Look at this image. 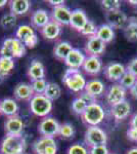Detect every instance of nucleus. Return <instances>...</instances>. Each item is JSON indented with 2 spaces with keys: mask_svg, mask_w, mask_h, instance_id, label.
<instances>
[{
  "mask_svg": "<svg viewBox=\"0 0 137 154\" xmlns=\"http://www.w3.org/2000/svg\"><path fill=\"white\" fill-rule=\"evenodd\" d=\"M27 149V140L24 135H5L0 143L2 154H24Z\"/></svg>",
  "mask_w": 137,
  "mask_h": 154,
  "instance_id": "obj_1",
  "label": "nucleus"
},
{
  "mask_svg": "<svg viewBox=\"0 0 137 154\" xmlns=\"http://www.w3.org/2000/svg\"><path fill=\"white\" fill-rule=\"evenodd\" d=\"M63 83L73 93H82L86 86V78L80 69L68 68L63 75Z\"/></svg>",
  "mask_w": 137,
  "mask_h": 154,
  "instance_id": "obj_2",
  "label": "nucleus"
},
{
  "mask_svg": "<svg viewBox=\"0 0 137 154\" xmlns=\"http://www.w3.org/2000/svg\"><path fill=\"white\" fill-rule=\"evenodd\" d=\"M27 54V48L17 38H6L0 46V57H7L11 59L23 58Z\"/></svg>",
  "mask_w": 137,
  "mask_h": 154,
  "instance_id": "obj_3",
  "label": "nucleus"
},
{
  "mask_svg": "<svg viewBox=\"0 0 137 154\" xmlns=\"http://www.w3.org/2000/svg\"><path fill=\"white\" fill-rule=\"evenodd\" d=\"M104 117H106V111L98 103L88 105L81 115L83 122L88 126H98V125L103 121Z\"/></svg>",
  "mask_w": 137,
  "mask_h": 154,
  "instance_id": "obj_4",
  "label": "nucleus"
},
{
  "mask_svg": "<svg viewBox=\"0 0 137 154\" xmlns=\"http://www.w3.org/2000/svg\"><path fill=\"white\" fill-rule=\"evenodd\" d=\"M29 103L31 112L42 118L47 117L53 108V103L44 95H35Z\"/></svg>",
  "mask_w": 137,
  "mask_h": 154,
  "instance_id": "obj_5",
  "label": "nucleus"
},
{
  "mask_svg": "<svg viewBox=\"0 0 137 154\" xmlns=\"http://www.w3.org/2000/svg\"><path fill=\"white\" fill-rule=\"evenodd\" d=\"M108 135L99 126H88L84 134V143L87 147L106 145Z\"/></svg>",
  "mask_w": 137,
  "mask_h": 154,
  "instance_id": "obj_6",
  "label": "nucleus"
},
{
  "mask_svg": "<svg viewBox=\"0 0 137 154\" xmlns=\"http://www.w3.org/2000/svg\"><path fill=\"white\" fill-rule=\"evenodd\" d=\"M16 38L19 39L28 48H34L38 43V36L35 33L34 28L30 25H21L16 31Z\"/></svg>",
  "mask_w": 137,
  "mask_h": 154,
  "instance_id": "obj_7",
  "label": "nucleus"
},
{
  "mask_svg": "<svg viewBox=\"0 0 137 154\" xmlns=\"http://www.w3.org/2000/svg\"><path fill=\"white\" fill-rule=\"evenodd\" d=\"M32 149L35 154H56L57 144L54 138L40 137L32 144Z\"/></svg>",
  "mask_w": 137,
  "mask_h": 154,
  "instance_id": "obj_8",
  "label": "nucleus"
},
{
  "mask_svg": "<svg viewBox=\"0 0 137 154\" xmlns=\"http://www.w3.org/2000/svg\"><path fill=\"white\" fill-rule=\"evenodd\" d=\"M61 123L56 120L54 117L47 116L41 119V121L38 125V133L41 137H49L54 138L55 136H58Z\"/></svg>",
  "mask_w": 137,
  "mask_h": 154,
  "instance_id": "obj_9",
  "label": "nucleus"
},
{
  "mask_svg": "<svg viewBox=\"0 0 137 154\" xmlns=\"http://www.w3.org/2000/svg\"><path fill=\"white\" fill-rule=\"evenodd\" d=\"M126 95H127V89L124 88L118 82L114 83L109 86L106 94V103L111 107L118 105V104H120L123 101L126 100Z\"/></svg>",
  "mask_w": 137,
  "mask_h": 154,
  "instance_id": "obj_10",
  "label": "nucleus"
},
{
  "mask_svg": "<svg viewBox=\"0 0 137 154\" xmlns=\"http://www.w3.org/2000/svg\"><path fill=\"white\" fill-rule=\"evenodd\" d=\"M126 73V67L118 62H109L103 69V74L106 78L113 82H119L122 76Z\"/></svg>",
  "mask_w": 137,
  "mask_h": 154,
  "instance_id": "obj_11",
  "label": "nucleus"
},
{
  "mask_svg": "<svg viewBox=\"0 0 137 154\" xmlns=\"http://www.w3.org/2000/svg\"><path fill=\"white\" fill-rule=\"evenodd\" d=\"M72 11L68 6L59 5L56 7H53L51 11V21L55 22L58 25L63 26H70V21H71Z\"/></svg>",
  "mask_w": 137,
  "mask_h": 154,
  "instance_id": "obj_12",
  "label": "nucleus"
},
{
  "mask_svg": "<svg viewBox=\"0 0 137 154\" xmlns=\"http://www.w3.org/2000/svg\"><path fill=\"white\" fill-rule=\"evenodd\" d=\"M24 128V120L19 114L14 116H10V117H7L5 122H4L5 135H23Z\"/></svg>",
  "mask_w": 137,
  "mask_h": 154,
  "instance_id": "obj_13",
  "label": "nucleus"
},
{
  "mask_svg": "<svg viewBox=\"0 0 137 154\" xmlns=\"http://www.w3.org/2000/svg\"><path fill=\"white\" fill-rule=\"evenodd\" d=\"M108 25L111 26L113 29H124L128 22V17L123 11H116L112 12H106L104 14Z\"/></svg>",
  "mask_w": 137,
  "mask_h": 154,
  "instance_id": "obj_14",
  "label": "nucleus"
},
{
  "mask_svg": "<svg viewBox=\"0 0 137 154\" xmlns=\"http://www.w3.org/2000/svg\"><path fill=\"white\" fill-rule=\"evenodd\" d=\"M84 49L88 57H100L106 51V43L96 36H93L88 38Z\"/></svg>",
  "mask_w": 137,
  "mask_h": 154,
  "instance_id": "obj_15",
  "label": "nucleus"
},
{
  "mask_svg": "<svg viewBox=\"0 0 137 154\" xmlns=\"http://www.w3.org/2000/svg\"><path fill=\"white\" fill-rule=\"evenodd\" d=\"M82 69L89 76H96L103 71V62L99 57H86Z\"/></svg>",
  "mask_w": 137,
  "mask_h": 154,
  "instance_id": "obj_16",
  "label": "nucleus"
},
{
  "mask_svg": "<svg viewBox=\"0 0 137 154\" xmlns=\"http://www.w3.org/2000/svg\"><path fill=\"white\" fill-rule=\"evenodd\" d=\"M85 54L79 48H73L64 60V64L70 69H80L85 62Z\"/></svg>",
  "mask_w": 137,
  "mask_h": 154,
  "instance_id": "obj_17",
  "label": "nucleus"
},
{
  "mask_svg": "<svg viewBox=\"0 0 137 154\" xmlns=\"http://www.w3.org/2000/svg\"><path fill=\"white\" fill-rule=\"evenodd\" d=\"M50 21H51L50 16H49V14L45 9H42V8L36 9L31 14V26L33 28L41 30Z\"/></svg>",
  "mask_w": 137,
  "mask_h": 154,
  "instance_id": "obj_18",
  "label": "nucleus"
},
{
  "mask_svg": "<svg viewBox=\"0 0 137 154\" xmlns=\"http://www.w3.org/2000/svg\"><path fill=\"white\" fill-rule=\"evenodd\" d=\"M13 96L19 101L30 102L31 99L35 96V94L33 89H32L31 84L26 82H21V83H17L16 88H14Z\"/></svg>",
  "mask_w": 137,
  "mask_h": 154,
  "instance_id": "obj_19",
  "label": "nucleus"
},
{
  "mask_svg": "<svg viewBox=\"0 0 137 154\" xmlns=\"http://www.w3.org/2000/svg\"><path fill=\"white\" fill-rule=\"evenodd\" d=\"M89 20L87 18L86 12L83 9L76 8L72 11L71 21H70V27H72L74 30L80 32L83 27L87 24Z\"/></svg>",
  "mask_w": 137,
  "mask_h": 154,
  "instance_id": "obj_20",
  "label": "nucleus"
},
{
  "mask_svg": "<svg viewBox=\"0 0 137 154\" xmlns=\"http://www.w3.org/2000/svg\"><path fill=\"white\" fill-rule=\"evenodd\" d=\"M131 113V105L128 101L125 100L122 103L111 107V115L115 118V120L121 121L126 119Z\"/></svg>",
  "mask_w": 137,
  "mask_h": 154,
  "instance_id": "obj_21",
  "label": "nucleus"
},
{
  "mask_svg": "<svg viewBox=\"0 0 137 154\" xmlns=\"http://www.w3.org/2000/svg\"><path fill=\"white\" fill-rule=\"evenodd\" d=\"M27 74H28V77L32 81L38 80V79H44L46 75L45 67L39 60H33L28 67Z\"/></svg>",
  "mask_w": 137,
  "mask_h": 154,
  "instance_id": "obj_22",
  "label": "nucleus"
},
{
  "mask_svg": "<svg viewBox=\"0 0 137 154\" xmlns=\"http://www.w3.org/2000/svg\"><path fill=\"white\" fill-rule=\"evenodd\" d=\"M0 110H1V114H3L4 116L10 117L19 114V107L14 99L5 98L0 101Z\"/></svg>",
  "mask_w": 137,
  "mask_h": 154,
  "instance_id": "obj_23",
  "label": "nucleus"
},
{
  "mask_svg": "<svg viewBox=\"0 0 137 154\" xmlns=\"http://www.w3.org/2000/svg\"><path fill=\"white\" fill-rule=\"evenodd\" d=\"M41 35L46 40H55L61 33V26L53 21H50L45 27L40 30Z\"/></svg>",
  "mask_w": 137,
  "mask_h": 154,
  "instance_id": "obj_24",
  "label": "nucleus"
},
{
  "mask_svg": "<svg viewBox=\"0 0 137 154\" xmlns=\"http://www.w3.org/2000/svg\"><path fill=\"white\" fill-rule=\"evenodd\" d=\"M10 12L14 16H25L31 9V2L29 0H11L8 2Z\"/></svg>",
  "mask_w": 137,
  "mask_h": 154,
  "instance_id": "obj_25",
  "label": "nucleus"
},
{
  "mask_svg": "<svg viewBox=\"0 0 137 154\" xmlns=\"http://www.w3.org/2000/svg\"><path fill=\"white\" fill-rule=\"evenodd\" d=\"M74 48L68 41H59L54 45L53 48V56L56 60L61 62H64V60L68 57L70 51Z\"/></svg>",
  "mask_w": 137,
  "mask_h": 154,
  "instance_id": "obj_26",
  "label": "nucleus"
},
{
  "mask_svg": "<svg viewBox=\"0 0 137 154\" xmlns=\"http://www.w3.org/2000/svg\"><path fill=\"white\" fill-rule=\"evenodd\" d=\"M97 38L100 39L103 43H109L114 40L115 38V31L111 26L108 24H103L97 27L96 35Z\"/></svg>",
  "mask_w": 137,
  "mask_h": 154,
  "instance_id": "obj_27",
  "label": "nucleus"
},
{
  "mask_svg": "<svg viewBox=\"0 0 137 154\" xmlns=\"http://www.w3.org/2000/svg\"><path fill=\"white\" fill-rule=\"evenodd\" d=\"M124 35L128 41H137V17H130L128 19V22L124 28Z\"/></svg>",
  "mask_w": 137,
  "mask_h": 154,
  "instance_id": "obj_28",
  "label": "nucleus"
},
{
  "mask_svg": "<svg viewBox=\"0 0 137 154\" xmlns=\"http://www.w3.org/2000/svg\"><path fill=\"white\" fill-rule=\"evenodd\" d=\"M16 67L14 59L7 57H0V83L11 73V71Z\"/></svg>",
  "mask_w": 137,
  "mask_h": 154,
  "instance_id": "obj_29",
  "label": "nucleus"
},
{
  "mask_svg": "<svg viewBox=\"0 0 137 154\" xmlns=\"http://www.w3.org/2000/svg\"><path fill=\"white\" fill-rule=\"evenodd\" d=\"M84 91L86 93L90 94V95L94 96V97H98L101 96L106 91V85L101 80L99 79H91L88 82L86 83L85 89Z\"/></svg>",
  "mask_w": 137,
  "mask_h": 154,
  "instance_id": "obj_30",
  "label": "nucleus"
},
{
  "mask_svg": "<svg viewBox=\"0 0 137 154\" xmlns=\"http://www.w3.org/2000/svg\"><path fill=\"white\" fill-rule=\"evenodd\" d=\"M44 96H45L47 99H49L51 102L58 100L61 96V86L55 82H48L46 91H45V93H44Z\"/></svg>",
  "mask_w": 137,
  "mask_h": 154,
  "instance_id": "obj_31",
  "label": "nucleus"
},
{
  "mask_svg": "<svg viewBox=\"0 0 137 154\" xmlns=\"http://www.w3.org/2000/svg\"><path fill=\"white\" fill-rule=\"evenodd\" d=\"M17 17L11 12H7L3 14L0 19V27L3 30H11L16 26Z\"/></svg>",
  "mask_w": 137,
  "mask_h": 154,
  "instance_id": "obj_32",
  "label": "nucleus"
},
{
  "mask_svg": "<svg viewBox=\"0 0 137 154\" xmlns=\"http://www.w3.org/2000/svg\"><path fill=\"white\" fill-rule=\"evenodd\" d=\"M58 136L61 137V138L64 139V140H69V139L74 138V136H75L74 125L69 122H64L63 125H61Z\"/></svg>",
  "mask_w": 137,
  "mask_h": 154,
  "instance_id": "obj_33",
  "label": "nucleus"
},
{
  "mask_svg": "<svg viewBox=\"0 0 137 154\" xmlns=\"http://www.w3.org/2000/svg\"><path fill=\"white\" fill-rule=\"evenodd\" d=\"M87 106L88 105L82 100L80 97H77V98H75L74 100L72 101L71 110L73 111L75 114H77V115H82V113L85 111Z\"/></svg>",
  "mask_w": 137,
  "mask_h": 154,
  "instance_id": "obj_34",
  "label": "nucleus"
},
{
  "mask_svg": "<svg viewBox=\"0 0 137 154\" xmlns=\"http://www.w3.org/2000/svg\"><path fill=\"white\" fill-rule=\"evenodd\" d=\"M136 81H137L136 77L134 76L133 74H131L130 72L126 71V73L122 76V78L120 79V81H119L118 83L121 84L125 89H130L132 86L135 84Z\"/></svg>",
  "mask_w": 137,
  "mask_h": 154,
  "instance_id": "obj_35",
  "label": "nucleus"
},
{
  "mask_svg": "<svg viewBox=\"0 0 137 154\" xmlns=\"http://www.w3.org/2000/svg\"><path fill=\"white\" fill-rule=\"evenodd\" d=\"M47 84H48V82L45 79H38V80L32 81L31 86L35 95H44L47 88Z\"/></svg>",
  "mask_w": 137,
  "mask_h": 154,
  "instance_id": "obj_36",
  "label": "nucleus"
},
{
  "mask_svg": "<svg viewBox=\"0 0 137 154\" xmlns=\"http://www.w3.org/2000/svg\"><path fill=\"white\" fill-rule=\"evenodd\" d=\"M101 7L106 12H112L116 11H120L121 2L118 0H103L100 2Z\"/></svg>",
  "mask_w": 137,
  "mask_h": 154,
  "instance_id": "obj_37",
  "label": "nucleus"
},
{
  "mask_svg": "<svg viewBox=\"0 0 137 154\" xmlns=\"http://www.w3.org/2000/svg\"><path fill=\"white\" fill-rule=\"evenodd\" d=\"M67 154H89L88 147L85 144L75 143L68 148Z\"/></svg>",
  "mask_w": 137,
  "mask_h": 154,
  "instance_id": "obj_38",
  "label": "nucleus"
},
{
  "mask_svg": "<svg viewBox=\"0 0 137 154\" xmlns=\"http://www.w3.org/2000/svg\"><path fill=\"white\" fill-rule=\"evenodd\" d=\"M96 31H97L96 25L92 21H88L87 24L83 27V29L80 31V33L82 35L87 36L88 38H90V37H93L96 35Z\"/></svg>",
  "mask_w": 137,
  "mask_h": 154,
  "instance_id": "obj_39",
  "label": "nucleus"
},
{
  "mask_svg": "<svg viewBox=\"0 0 137 154\" xmlns=\"http://www.w3.org/2000/svg\"><path fill=\"white\" fill-rule=\"evenodd\" d=\"M88 152L89 154H109L106 145H98L88 147Z\"/></svg>",
  "mask_w": 137,
  "mask_h": 154,
  "instance_id": "obj_40",
  "label": "nucleus"
},
{
  "mask_svg": "<svg viewBox=\"0 0 137 154\" xmlns=\"http://www.w3.org/2000/svg\"><path fill=\"white\" fill-rule=\"evenodd\" d=\"M79 97H80L82 100L85 102L87 105H91V104H95V103H97L96 97H94V96L90 95V94L86 93L85 91H83L82 93H80V95H79Z\"/></svg>",
  "mask_w": 137,
  "mask_h": 154,
  "instance_id": "obj_41",
  "label": "nucleus"
},
{
  "mask_svg": "<svg viewBox=\"0 0 137 154\" xmlns=\"http://www.w3.org/2000/svg\"><path fill=\"white\" fill-rule=\"evenodd\" d=\"M126 71L130 72L131 74H133L134 76L137 78V58L132 59L128 63V65L126 66Z\"/></svg>",
  "mask_w": 137,
  "mask_h": 154,
  "instance_id": "obj_42",
  "label": "nucleus"
},
{
  "mask_svg": "<svg viewBox=\"0 0 137 154\" xmlns=\"http://www.w3.org/2000/svg\"><path fill=\"white\" fill-rule=\"evenodd\" d=\"M126 136L129 140L132 141V142L137 143V130H134V128H130L128 131H126Z\"/></svg>",
  "mask_w": 137,
  "mask_h": 154,
  "instance_id": "obj_43",
  "label": "nucleus"
},
{
  "mask_svg": "<svg viewBox=\"0 0 137 154\" xmlns=\"http://www.w3.org/2000/svg\"><path fill=\"white\" fill-rule=\"evenodd\" d=\"M130 128H134V130H137V112L135 114H133L130 119Z\"/></svg>",
  "mask_w": 137,
  "mask_h": 154,
  "instance_id": "obj_44",
  "label": "nucleus"
},
{
  "mask_svg": "<svg viewBox=\"0 0 137 154\" xmlns=\"http://www.w3.org/2000/svg\"><path fill=\"white\" fill-rule=\"evenodd\" d=\"M129 91H130V95L132 98H134L135 100H137V81L135 82V84L129 89Z\"/></svg>",
  "mask_w": 137,
  "mask_h": 154,
  "instance_id": "obj_45",
  "label": "nucleus"
},
{
  "mask_svg": "<svg viewBox=\"0 0 137 154\" xmlns=\"http://www.w3.org/2000/svg\"><path fill=\"white\" fill-rule=\"evenodd\" d=\"M48 2L50 5H52L53 7H56V6H59V5H64V0H59V1H55V0H48Z\"/></svg>",
  "mask_w": 137,
  "mask_h": 154,
  "instance_id": "obj_46",
  "label": "nucleus"
},
{
  "mask_svg": "<svg viewBox=\"0 0 137 154\" xmlns=\"http://www.w3.org/2000/svg\"><path fill=\"white\" fill-rule=\"evenodd\" d=\"M126 154H137V147H133V148L129 149L126 152Z\"/></svg>",
  "mask_w": 137,
  "mask_h": 154,
  "instance_id": "obj_47",
  "label": "nucleus"
},
{
  "mask_svg": "<svg viewBox=\"0 0 137 154\" xmlns=\"http://www.w3.org/2000/svg\"><path fill=\"white\" fill-rule=\"evenodd\" d=\"M7 3H8V1H7V0H0V8L6 6Z\"/></svg>",
  "mask_w": 137,
  "mask_h": 154,
  "instance_id": "obj_48",
  "label": "nucleus"
},
{
  "mask_svg": "<svg viewBox=\"0 0 137 154\" xmlns=\"http://www.w3.org/2000/svg\"><path fill=\"white\" fill-rule=\"evenodd\" d=\"M128 3H130L131 5H134V6H137V1L136 0H129Z\"/></svg>",
  "mask_w": 137,
  "mask_h": 154,
  "instance_id": "obj_49",
  "label": "nucleus"
},
{
  "mask_svg": "<svg viewBox=\"0 0 137 154\" xmlns=\"http://www.w3.org/2000/svg\"><path fill=\"white\" fill-rule=\"evenodd\" d=\"M109 154H117V153H109Z\"/></svg>",
  "mask_w": 137,
  "mask_h": 154,
  "instance_id": "obj_50",
  "label": "nucleus"
},
{
  "mask_svg": "<svg viewBox=\"0 0 137 154\" xmlns=\"http://www.w3.org/2000/svg\"><path fill=\"white\" fill-rule=\"evenodd\" d=\"M0 114H1V110H0Z\"/></svg>",
  "mask_w": 137,
  "mask_h": 154,
  "instance_id": "obj_51",
  "label": "nucleus"
},
{
  "mask_svg": "<svg viewBox=\"0 0 137 154\" xmlns=\"http://www.w3.org/2000/svg\"><path fill=\"white\" fill-rule=\"evenodd\" d=\"M24 154H29V153H24Z\"/></svg>",
  "mask_w": 137,
  "mask_h": 154,
  "instance_id": "obj_52",
  "label": "nucleus"
},
{
  "mask_svg": "<svg viewBox=\"0 0 137 154\" xmlns=\"http://www.w3.org/2000/svg\"><path fill=\"white\" fill-rule=\"evenodd\" d=\"M0 154H2V153H1V152H0Z\"/></svg>",
  "mask_w": 137,
  "mask_h": 154,
  "instance_id": "obj_53",
  "label": "nucleus"
}]
</instances>
